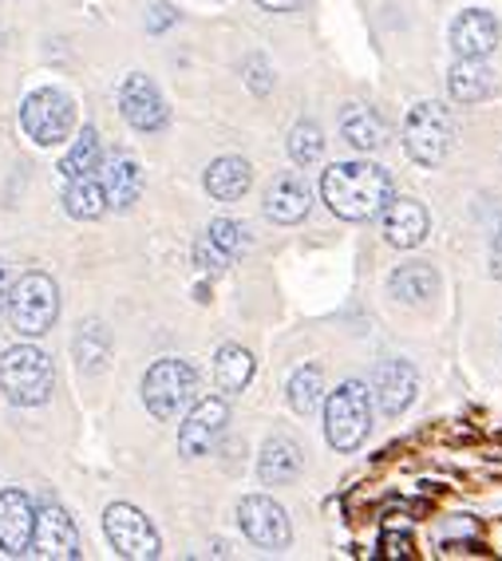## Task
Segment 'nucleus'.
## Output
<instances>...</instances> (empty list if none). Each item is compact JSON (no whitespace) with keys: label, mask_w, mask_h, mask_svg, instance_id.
I'll return each instance as SVG.
<instances>
[{"label":"nucleus","mask_w":502,"mask_h":561,"mask_svg":"<svg viewBox=\"0 0 502 561\" xmlns=\"http://www.w3.org/2000/svg\"><path fill=\"white\" fill-rule=\"evenodd\" d=\"M321 194L336 218L368 221L376 214H384V206L396 198V186H392V174L384 171V167L352 159V162H332L321 179Z\"/></svg>","instance_id":"f257e3e1"},{"label":"nucleus","mask_w":502,"mask_h":561,"mask_svg":"<svg viewBox=\"0 0 502 561\" xmlns=\"http://www.w3.org/2000/svg\"><path fill=\"white\" fill-rule=\"evenodd\" d=\"M56 371H52L48 352H41L36 344H12L0 360V388L16 408H36L52 396Z\"/></svg>","instance_id":"f03ea898"},{"label":"nucleus","mask_w":502,"mask_h":561,"mask_svg":"<svg viewBox=\"0 0 502 561\" xmlns=\"http://www.w3.org/2000/svg\"><path fill=\"white\" fill-rule=\"evenodd\" d=\"M372 396L361 380H349L324 400V439L336 451H356L368 439Z\"/></svg>","instance_id":"7ed1b4c3"},{"label":"nucleus","mask_w":502,"mask_h":561,"mask_svg":"<svg viewBox=\"0 0 502 561\" xmlns=\"http://www.w3.org/2000/svg\"><path fill=\"white\" fill-rule=\"evenodd\" d=\"M60 317V289L48 273H24L9 289V321L21 336H44Z\"/></svg>","instance_id":"20e7f679"},{"label":"nucleus","mask_w":502,"mask_h":561,"mask_svg":"<svg viewBox=\"0 0 502 561\" xmlns=\"http://www.w3.org/2000/svg\"><path fill=\"white\" fill-rule=\"evenodd\" d=\"M198 391V371L186 360H159L142 376V403L155 420H174L182 408L194 403Z\"/></svg>","instance_id":"39448f33"},{"label":"nucleus","mask_w":502,"mask_h":561,"mask_svg":"<svg viewBox=\"0 0 502 561\" xmlns=\"http://www.w3.org/2000/svg\"><path fill=\"white\" fill-rule=\"evenodd\" d=\"M452 111L435 100L415 103L408 123H403V147L420 167H440L447 159V151H452Z\"/></svg>","instance_id":"423d86ee"},{"label":"nucleus","mask_w":502,"mask_h":561,"mask_svg":"<svg viewBox=\"0 0 502 561\" xmlns=\"http://www.w3.org/2000/svg\"><path fill=\"white\" fill-rule=\"evenodd\" d=\"M103 534H107V541L115 546L119 558L151 561L162 550L159 530H155L151 518L139 506H132V502H111L107 514H103Z\"/></svg>","instance_id":"0eeeda50"},{"label":"nucleus","mask_w":502,"mask_h":561,"mask_svg":"<svg viewBox=\"0 0 502 561\" xmlns=\"http://www.w3.org/2000/svg\"><path fill=\"white\" fill-rule=\"evenodd\" d=\"M21 123H24V130H28L32 142H41V147H56V142L68 139L71 127H76V107H71V100L64 95V91L41 88L24 100Z\"/></svg>","instance_id":"6e6552de"},{"label":"nucleus","mask_w":502,"mask_h":561,"mask_svg":"<svg viewBox=\"0 0 502 561\" xmlns=\"http://www.w3.org/2000/svg\"><path fill=\"white\" fill-rule=\"evenodd\" d=\"M226 423H230V408H226V400H198L179 427V451L186 455V459L210 455L214 443H218L221 432H226Z\"/></svg>","instance_id":"1a4fd4ad"},{"label":"nucleus","mask_w":502,"mask_h":561,"mask_svg":"<svg viewBox=\"0 0 502 561\" xmlns=\"http://www.w3.org/2000/svg\"><path fill=\"white\" fill-rule=\"evenodd\" d=\"M238 522H241V530H246V538L258 541L262 550H285V546H289V518H285L282 506L273 499H265V494L241 499Z\"/></svg>","instance_id":"9d476101"},{"label":"nucleus","mask_w":502,"mask_h":561,"mask_svg":"<svg viewBox=\"0 0 502 561\" xmlns=\"http://www.w3.org/2000/svg\"><path fill=\"white\" fill-rule=\"evenodd\" d=\"M32 553L56 561L80 558V534H76V522L64 506H44L36 511V530H32Z\"/></svg>","instance_id":"9b49d317"},{"label":"nucleus","mask_w":502,"mask_h":561,"mask_svg":"<svg viewBox=\"0 0 502 561\" xmlns=\"http://www.w3.org/2000/svg\"><path fill=\"white\" fill-rule=\"evenodd\" d=\"M119 111L123 119L132 123L135 130H159L162 123L171 119V111H167V100L159 95L147 76H127L119 88Z\"/></svg>","instance_id":"f8f14e48"},{"label":"nucleus","mask_w":502,"mask_h":561,"mask_svg":"<svg viewBox=\"0 0 502 561\" xmlns=\"http://www.w3.org/2000/svg\"><path fill=\"white\" fill-rule=\"evenodd\" d=\"M32 530H36V506L24 491L0 494V550L9 558H21L32 550Z\"/></svg>","instance_id":"ddd939ff"},{"label":"nucleus","mask_w":502,"mask_h":561,"mask_svg":"<svg viewBox=\"0 0 502 561\" xmlns=\"http://www.w3.org/2000/svg\"><path fill=\"white\" fill-rule=\"evenodd\" d=\"M415 388H420V380H415V368L408 360L380 364V368H376V380H372V396H376L384 415H392V420L400 411L412 408Z\"/></svg>","instance_id":"4468645a"},{"label":"nucleus","mask_w":502,"mask_h":561,"mask_svg":"<svg viewBox=\"0 0 502 561\" xmlns=\"http://www.w3.org/2000/svg\"><path fill=\"white\" fill-rule=\"evenodd\" d=\"M241 245H246V238H241L238 221L214 218L210 226H206V233L198 238V245H194V257H198L202 270L221 273L241 257Z\"/></svg>","instance_id":"2eb2a0df"},{"label":"nucleus","mask_w":502,"mask_h":561,"mask_svg":"<svg viewBox=\"0 0 502 561\" xmlns=\"http://www.w3.org/2000/svg\"><path fill=\"white\" fill-rule=\"evenodd\" d=\"M494 44H499V24H494L491 12L467 9L452 24V48L459 60H482L494 51Z\"/></svg>","instance_id":"dca6fc26"},{"label":"nucleus","mask_w":502,"mask_h":561,"mask_svg":"<svg viewBox=\"0 0 502 561\" xmlns=\"http://www.w3.org/2000/svg\"><path fill=\"white\" fill-rule=\"evenodd\" d=\"M432 230V218L415 198H392L384 206V238L392 241L396 250H415Z\"/></svg>","instance_id":"f3484780"},{"label":"nucleus","mask_w":502,"mask_h":561,"mask_svg":"<svg viewBox=\"0 0 502 561\" xmlns=\"http://www.w3.org/2000/svg\"><path fill=\"white\" fill-rule=\"evenodd\" d=\"M305 455L301 447L289 439V435H270L262 447V459H258V479L265 486H282V482H293L301 474Z\"/></svg>","instance_id":"a211bd4d"},{"label":"nucleus","mask_w":502,"mask_h":561,"mask_svg":"<svg viewBox=\"0 0 502 561\" xmlns=\"http://www.w3.org/2000/svg\"><path fill=\"white\" fill-rule=\"evenodd\" d=\"M100 182L107 191V206H115V210H132L142 194V171L132 154H111Z\"/></svg>","instance_id":"6ab92c4d"},{"label":"nucleus","mask_w":502,"mask_h":561,"mask_svg":"<svg viewBox=\"0 0 502 561\" xmlns=\"http://www.w3.org/2000/svg\"><path fill=\"white\" fill-rule=\"evenodd\" d=\"M309 206H312V198L301 174H282V179L265 191V214H270L273 221H282V226L301 221L305 214H309Z\"/></svg>","instance_id":"aec40b11"},{"label":"nucleus","mask_w":502,"mask_h":561,"mask_svg":"<svg viewBox=\"0 0 502 561\" xmlns=\"http://www.w3.org/2000/svg\"><path fill=\"white\" fill-rule=\"evenodd\" d=\"M250 182H253L250 162L238 159V154H226V159L210 162V171H206V191L218 202H238L241 194L250 191Z\"/></svg>","instance_id":"412c9836"},{"label":"nucleus","mask_w":502,"mask_h":561,"mask_svg":"<svg viewBox=\"0 0 502 561\" xmlns=\"http://www.w3.org/2000/svg\"><path fill=\"white\" fill-rule=\"evenodd\" d=\"M341 130H344V139H349L356 151H380L384 142H388L384 119L372 107H364V103H349V107H344Z\"/></svg>","instance_id":"4be33fe9"},{"label":"nucleus","mask_w":502,"mask_h":561,"mask_svg":"<svg viewBox=\"0 0 502 561\" xmlns=\"http://www.w3.org/2000/svg\"><path fill=\"white\" fill-rule=\"evenodd\" d=\"M435 289H440V277H435L432 265H420V261L400 265L388 277V293H392L396 301H408V305H423L427 297H435Z\"/></svg>","instance_id":"5701e85b"},{"label":"nucleus","mask_w":502,"mask_h":561,"mask_svg":"<svg viewBox=\"0 0 502 561\" xmlns=\"http://www.w3.org/2000/svg\"><path fill=\"white\" fill-rule=\"evenodd\" d=\"M64 206H68L71 218H80V221L103 218V210H107V191H103L100 174H80V179H68Z\"/></svg>","instance_id":"b1692460"},{"label":"nucleus","mask_w":502,"mask_h":561,"mask_svg":"<svg viewBox=\"0 0 502 561\" xmlns=\"http://www.w3.org/2000/svg\"><path fill=\"white\" fill-rule=\"evenodd\" d=\"M214 380L226 396H238V391L250 388L253 380V356L250 348H241V344H226L218 348V360H214Z\"/></svg>","instance_id":"393cba45"},{"label":"nucleus","mask_w":502,"mask_h":561,"mask_svg":"<svg viewBox=\"0 0 502 561\" xmlns=\"http://www.w3.org/2000/svg\"><path fill=\"white\" fill-rule=\"evenodd\" d=\"M447 91L455 103H479L491 91V76L479 60H455L452 76H447Z\"/></svg>","instance_id":"a878e982"},{"label":"nucleus","mask_w":502,"mask_h":561,"mask_svg":"<svg viewBox=\"0 0 502 561\" xmlns=\"http://www.w3.org/2000/svg\"><path fill=\"white\" fill-rule=\"evenodd\" d=\"M100 159H103V151H100V135H95V127H83V130H80V139L71 142V151L64 154L60 171H64V179H80V174H95V171H100Z\"/></svg>","instance_id":"bb28decb"},{"label":"nucleus","mask_w":502,"mask_h":561,"mask_svg":"<svg viewBox=\"0 0 502 561\" xmlns=\"http://www.w3.org/2000/svg\"><path fill=\"white\" fill-rule=\"evenodd\" d=\"M321 391H324V376L321 368H297L289 376V408L297 411V415H312L317 411V403H321Z\"/></svg>","instance_id":"cd10ccee"},{"label":"nucleus","mask_w":502,"mask_h":561,"mask_svg":"<svg viewBox=\"0 0 502 561\" xmlns=\"http://www.w3.org/2000/svg\"><path fill=\"white\" fill-rule=\"evenodd\" d=\"M324 154V135L321 127L312 119H301L297 127L289 130V159L297 162V167H312V162Z\"/></svg>","instance_id":"c85d7f7f"},{"label":"nucleus","mask_w":502,"mask_h":561,"mask_svg":"<svg viewBox=\"0 0 502 561\" xmlns=\"http://www.w3.org/2000/svg\"><path fill=\"white\" fill-rule=\"evenodd\" d=\"M76 352H80L83 371L103 368V360H107V336H103L100 324H88V329H83V336L76 341Z\"/></svg>","instance_id":"c756f323"},{"label":"nucleus","mask_w":502,"mask_h":561,"mask_svg":"<svg viewBox=\"0 0 502 561\" xmlns=\"http://www.w3.org/2000/svg\"><path fill=\"white\" fill-rule=\"evenodd\" d=\"M250 88L258 91V95H265V91L273 88V80H270V71H265V60H250Z\"/></svg>","instance_id":"7c9ffc66"},{"label":"nucleus","mask_w":502,"mask_h":561,"mask_svg":"<svg viewBox=\"0 0 502 561\" xmlns=\"http://www.w3.org/2000/svg\"><path fill=\"white\" fill-rule=\"evenodd\" d=\"M167 24H174V9H171V4H151V21H147V28L162 32Z\"/></svg>","instance_id":"2f4dec72"},{"label":"nucleus","mask_w":502,"mask_h":561,"mask_svg":"<svg viewBox=\"0 0 502 561\" xmlns=\"http://www.w3.org/2000/svg\"><path fill=\"white\" fill-rule=\"evenodd\" d=\"M9 289H12V270L0 261V317H4V309H9Z\"/></svg>","instance_id":"473e14b6"},{"label":"nucleus","mask_w":502,"mask_h":561,"mask_svg":"<svg viewBox=\"0 0 502 561\" xmlns=\"http://www.w3.org/2000/svg\"><path fill=\"white\" fill-rule=\"evenodd\" d=\"M258 4L270 12H293V9H301L305 0H258Z\"/></svg>","instance_id":"72a5a7b5"},{"label":"nucleus","mask_w":502,"mask_h":561,"mask_svg":"<svg viewBox=\"0 0 502 561\" xmlns=\"http://www.w3.org/2000/svg\"><path fill=\"white\" fill-rule=\"evenodd\" d=\"M494 270L502 273V233H499V238H494Z\"/></svg>","instance_id":"f704fd0d"}]
</instances>
